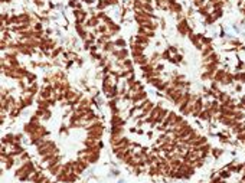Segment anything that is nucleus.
I'll return each mask as SVG.
<instances>
[{"mask_svg":"<svg viewBox=\"0 0 245 183\" xmlns=\"http://www.w3.org/2000/svg\"><path fill=\"white\" fill-rule=\"evenodd\" d=\"M146 98H147V94L144 93V89H143V91H137V93H134V94H133L131 101H133L134 104H139L140 101H144Z\"/></svg>","mask_w":245,"mask_h":183,"instance_id":"4","label":"nucleus"},{"mask_svg":"<svg viewBox=\"0 0 245 183\" xmlns=\"http://www.w3.org/2000/svg\"><path fill=\"white\" fill-rule=\"evenodd\" d=\"M169 10H170V12H173L175 15L183 13V7H182V5H180V3H177V2L170 3V9H169Z\"/></svg>","mask_w":245,"mask_h":183,"instance_id":"10","label":"nucleus"},{"mask_svg":"<svg viewBox=\"0 0 245 183\" xmlns=\"http://www.w3.org/2000/svg\"><path fill=\"white\" fill-rule=\"evenodd\" d=\"M133 42H136V43H139V45L146 46V45L150 42V38H147V36H144V35H137V36H134V38H133Z\"/></svg>","mask_w":245,"mask_h":183,"instance_id":"7","label":"nucleus"},{"mask_svg":"<svg viewBox=\"0 0 245 183\" xmlns=\"http://www.w3.org/2000/svg\"><path fill=\"white\" fill-rule=\"evenodd\" d=\"M114 48H115V43H114V42H111V41L105 42V43H104V46H102V49H104L105 52H114V51H115Z\"/></svg>","mask_w":245,"mask_h":183,"instance_id":"13","label":"nucleus"},{"mask_svg":"<svg viewBox=\"0 0 245 183\" xmlns=\"http://www.w3.org/2000/svg\"><path fill=\"white\" fill-rule=\"evenodd\" d=\"M105 25L108 26V32H110L111 35H117V33L120 32V26H118L117 23H114L112 20H108Z\"/></svg>","mask_w":245,"mask_h":183,"instance_id":"9","label":"nucleus"},{"mask_svg":"<svg viewBox=\"0 0 245 183\" xmlns=\"http://www.w3.org/2000/svg\"><path fill=\"white\" fill-rule=\"evenodd\" d=\"M212 154H213V157H219V156L222 154V150H218V149H213V150H212Z\"/></svg>","mask_w":245,"mask_h":183,"instance_id":"22","label":"nucleus"},{"mask_svg":"<svg viewBox=\"0 0 245 183\" xmlns=\"http://www.w3.org/2000/svg\"><path fill=\"white\" fill-rule=\"evenodd\" d=\"M99 22H101V20H99L97 16H91V18L87 19L85 26H87V28H98V26H99Z\"/></svg>","mask_w":245,"mask_h":183,"instance_id":"6","label":"nucleus"},{"mask_svg":"<svg viewBox=\"0 0 245 183\" xmlns=\"http://www.w3.org/2000/svg\"><path fill=\"white\" fill-rule=\"evenodd\" d=\"M107 2L110 3V6H112V5H118V0H107Z\"/></svg>","mask_w":245,"mask_h":183,"instance_id":"24","label":"nucleus"},{"mask_svg":"<svg viewBox=\"0 0 245 183\" xmlns=\"http://www.w3.org/2000/svg\"><path fill=\"white\" fill-rule=\"evenodd\" d=\"M177 32L180 33V35H190L192 33V28L189 26V23H187V20L186 19H183V20H180L179 23H177Z\"/></svg>","mask_w":245,"mask_h":183,"instance_id":"1","label":"nucleus"},{"mask_svg":"<svg viewBox=\"0 0 245 183\" xmlns=\"http://www.w3.org/2000/svg\"><path fill=\"white\" fill-rule=\"evenodd\" d=\"M122 124H124V120H122L118 114H112V117H111V126L112 127H122Z\"/></svg>","mask_w":245,"mask_h":183,"instance_id":"8","label":"nucleus"},{"mask_svg":"<svg viewBox=\"0 0 245 183\" xmlns=\"http://www.w3.org/2000/svg\"><path fill=\"white\" fill-rule=\"evenodd\" d=\"M114 43H115V46H118V48H124V46H126V41L122 39V38L115 39V41H114Z\"/></svg>","mask_w":245,"mask_h":183,"instance_id":"14","label":"nucleus"},{"mask_svg":"<svg viewBox=\"0 0 245 183\" xmlns=\"http://www.w3.org/2000/svg\"><path fill=\"white\" fill-rule=\"evenodd\" d=\"M5 161H6V169H10V167L13 166V163H15V160H13V156H10V154H9V157H7Z\"/></svg>","mask_w":245,"mask_h":183,"instance_id":"16","label":"nucleus"},{"mask_svg":"<svg viewBox=\"0 0 245 183\" xmlns=\"http://www.w3.org/2000/svg\"><path fill=\"white\" fill-rule=\"evenodd\" d=\"M68 6H71V7H75V9H81V3L78 2V0H71V2L68 3Z\"/></svg>","mask_w":245,"mask_h":183,"instance_id":"18","label":"nucleus"},{"mask_svg":"<svg viewBox=\"0 0 245 183\" xmlns=\"http://www.w3.org/2000/svg\"><path fill=\"white\" fill-rule=\"evenodd\" d=\"M112 55L120 61V62H122V61H126V59H129L127 56H129V51L126 49V48H120V49H115L114 52H112Z\"/></svg>","mask_w":245,"mask_h":183,"instance_id":"2","label":"nucleus"},{"mask_svg":"<svg viewBox=\"0 0 245 183\" xmlns=\"http://www.w3.org/2000/svg\"><path fill=\"white\" fill-rule=\"evenodd\" d=\"M66 131H68V130H66V127H62V128H61V133H62V134H65Z\"/></svg>","mask_w":245,"mask_h":183,"instance_id":"25","label":"nucleus"},{"mask_svg":"<svg viewBox=\"0 0 245 183\" xmlns=\"http://www.w3.org/2000/svg\"><path fill=\"white\" fill-rule=\"evenodd\" d=\"M154 2H156V6H157L159 9H162V10H169V9H170L169 0H154Z\"/></svg>","mask_w":245,"mask_h":183,"instance_id":"12","label":"nucleus"},{"mask_svg":"<svg viewBox=\"0 0 245 183\" xmlns=\"http://www.w3.org/2000/svg\"><path fill=\"white\" fill-rule=\"evenodd\" d=\"M26 78H28V82H29V84H35V79H36L35 74H30V72H29V75H28Z\"/></svg>","mask_w":245,"mask_h":183,"instance_id":"21","label":"nucleus"},{"mask_svg":"<svg viewBox=\"0 0 245 183\" xmlns=\"http://www.w3.org/2000/svg\"><path fill=\"white\" fill-rule=\"evenodd\" d=\"M193 5L196 6V7H202V6H205L206 5V0H193Z\"/></svg>","mask_w":245,"mask_h":183,"instance_id":"19","label":"nucleus"},{"mask_svg":"<svg viewBox=\"0 0 245 183\" xmlns=\"http://www.w3.org/2000/svg\"><path fill=\"white\" fill-rule=\"evenodd\" d=\"M242 180H244V182H245V173H244V177H242Z\"/></svg>","mask_w":245,"mask_h":183,"instance_id":"27","label":"nucleus"},{"mask_svg":"<svg viewBox=\"0 0 245 183\" xmlns=\"http://www.w3.org/2000/svg\"><path fill=\"white\" fill-rule=\"evenodd\" d=\"M162 58H164V59H169V61H170V58H172V52L169 51V48H167V49L162 53Z\"/></svg>","mask_w":245,"mask_h":183,"instance_id":"20","label":"nucleus"},{"mask_svg":"<svg viewBox=\"0 0 245 183\" xmlns=\"http://www.w3.org/2000/svg\"><path fill=\"white\" fill-rule=\"evenodd\" d=\"M143 52H144V46L143 45H139V43H136V42L131 41V53H133V58L134 56H139V55H143Z\"/></svg>","mask_w":245,"mask_h":183,"instance_id":"3","label":"nucleus"},{"mask_svg":"<svg viewBox=\"0 0 245 183\" xmlns=\"http://www.w3.org/2000/svg\"><path fill=\"white\" fill-rule=\"evenodd\" d=\"M143 2H144V3H152L153 0H143Z\"/></svg>","mask_w":245,"mask_h":183,"instance_id":"26","label":"nucleus"},{"mask_svg":"<svg viewBox=\"0 0 245 183\" xmlns=\"http://www.w3.org/2000/svg\"><path fill=\"white\" fill-rule=\"evenodd\" d=\"M134 62L137 63V65H140V66H143V65H146V63H149L150 61H149V58L143 53V55H139V56H134Z\"/></svg>","mask_w":245,"mask_h":183,"instance_id":"11","label":"nucleus"},{"mask_svg":"<svg viewBox=\"0 0 245 183\" xmlns=\"http://www.w3.org/2000/svg\"><path fill=\"white\" fill-rule=\"evenodd\" d=\"M74 16L76 19V22H87V12L82 10V9H75L74 10Z\"/></svg>","mask_w":245,"mask_h":183,"instance_id":"5","label":"nucleus"},{"mask_svg":"<svg viewBox=\"0 0 245 183\" xmlns=\"http://www.w3.org/2000/svg\"><path fill=\"white\" fill-rule=\"evenodd\" d=\"M160 58H162V55H160V53H157V52H156V53H153V55H152V59H150V63H153V65H154V63H156ZM154 66H156V65H154Z\"/></svg>","mask_w":245,"mask_h":183,"instance_id":"15","label":"nucleus"},{"mask_svg":"<svg viewBox=\"0 0 245 183\" xmlns=\"http://www.w3.org/2000/svg\"><path fill=\"white\" fill-rule=\"evenodd\" d=\"M229 174H231V172H229L228 169H226V170H221V172H219V177H221V179H228V177H229Z\"/></svg>","mask_w":245,"mask_h":183,"instance_id":"17","label":"nucleus"},{"mask_svg":"<svg viewBox=\"0 0 245 183\" xmlns=\"http://www.w3.org/2000/svg\"><path fill=\"white\" fill-rule=\"evenodd\" d=\"M49 117H51V111H49V110H45V111H43V117H42V118L48 120Z\"/></svg>","mask_w":245,"mask_h":183,"instance_id":"23","label":"nucleus"}]
</instances>
